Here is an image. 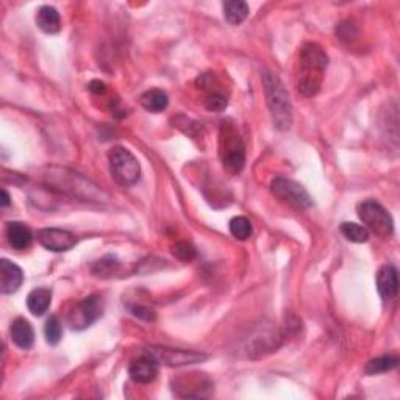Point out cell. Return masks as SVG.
<instances>
[{
    "label": "cell",
    "instance_id": "obj_28",
    "mask_svg": "<svg viewBox=\"0 0 400 400\" xmlns=\"http://www.w3.org/2000/svg\"><path fill=\"white\" fill-rule=\"evenodd\" d=\"M90 91L94 92V94H103L105 91H107V86H105L103 81L92 80L91 83H90Z\"/></svg>",
    "mask_w": 400,
    "mask_h": 400
},
{
    "label": "cell",
    "instance_id": "obj_25",
    "mask_svg": "<svg viewBox=\"0 0 400 400\" xmlns=\"http://www.w3.org/2000/svg\"><path fill=\"white\" fill-rule=\"evenodd\" d=\"M172 254L179 258L180 261H192L194 258H196L197 252H196V247L190 243H185V241H181V243H177L172 247Z\"/></svg>",
    "mask_w": 400,
    "mask_h": 400
},
{
    "label": "cell",
    "instance_id": "obj_16",
    "mask_svg": "<svg viewBox=\"0 0 400 400\" xmlns=\"http://www.w3.org/2000/svg\"><path fill=\"white\" fill-rule=\"evenodd\" d=\"M37 26L39 30H43L47 34H55L61 30V17L58 10L50 7V5H44L41 7L37 13Z\"/></svg>",
    "mask_w": 400,
    "mask_h": 400
},
{
    "label": "cell",
    "instance_id": "obj_4",
    "mask_svg": "<svg viewBox=\"0 0 400 400\" xmlns=\"http://www.w3.org/2000/svg\"><path fill=\"white\" fill-rule=\"evenodd\" d=\"M111 175L117 185L123 188L138 183L141 177V166L130 150L126 147H113L108 154Z\"/></svg>",
    "mask_w": 400,
    "mask_h": 400
},
{
    "label": "cell",
    "instance_id": "obj_10",
    "mask_svg": "<svg viewBox=\"0 0 400 400\" xmlns=\"http://www.w3.org/2000/svg\"><path fill=\"white\" fill-rule=\"evenodd\" d=\"M37 238L38 243L50 252H66L72 249L75 243H77V238H75L74 233L55 227L41 228L37 233Z\"/></svg>",
    "mask_w": 400,
    "mask_h": 400
},
{
    "label": "cell",
    "instance_id": "obj_20",
    "mask_svg": "<svg viewBox=\"0 0 400 400\" xmlns=\"http://www.w3.org/2000/svg\"><path fill=\"white\" fill-rule=\"evenodd\" d=\"M399 364V358L394 355H383L379 358H374L366 364V374L369 375H377V374H383L388 372V370L396 369Z\"/></svg>",
    "mask_w": 400,
    "mask_h": 400
},
{
    "label": "cell",
    "instance_id": "obj_17",
    "mask_svg": "<svg viewBox=\"0 0 400 400\" xmlns=\"http://www.w3.org/2000/svg\"><path fill=\"white\" fill-rule=\"evenodd\" d=\"M52 303V291L47 288H37L27 297V308L33 316H44Z\"/></svg>",
    "mask_w": 400,
    "mask_h": 400
},
{
    "label": "cell",
    "instance_id": "obj_14",
    "mask_svg": "<svg viewBox=\"0 0 400 400\" xmlns=\"http://www.w3.org/2000/svg\"><path fill=\"white\" fill-rule=\"evenodd\" d=\"M10 337L13 339V343L21 347V349H30L34 343V332L33 327L30 326V322L23 317H17L13 322H11L10 327Z\"/></svg>",
    "mask_w": 400,
    "mask_h": 400
},
{
    "label": "cell",
    "instance_id": "obj_8",
    "mask_svg": "<svg viewBox=\"0 0 400 400\" xmlns=\"http://www.w3.org/2000/svg\"><path fill=\"white\" fill-rule=\"evenodd\" d=\"M270 191L275 197L292 205L294 208L307 210L313 207V199H311L308 191L294 180L283 177L274 179L272 183H270Z\"/></svg>",
    "mask_w": 400,
    "mask_h": 400
},
{
    "label": "cell",
    "instance_id": "obj_2",
    "mask_svg": "<svg viewBox=\"0 0 400 400\" xmlns=\"http://www.w3.org/2000/svg\"><path fill=\"white\" fill-rule=\"evenodd\" d=\"M263 85L275 128L288 130L292 123V105L286 86L277 75L269 72V70L263 72Z\"/></svg>",
    "mask_w": 400,
    "mask_h": 400
},
{
    "label": "cell",
    "instance_id": "obj_1",
    "mask_svg": "<svg viewBox=\"0 0 400 400\" xmlns=\"http://www.w3.org/2000/svg\"><path fill=\"white\" fill-rule=\"evenodd\" d=\"M328 66L326 50L316 43H305L299 54L297 90L305 97H314L319 92L323 74Z\"/></svg>",
    "mask_w": 400,
    "mask_h": 400
},
{
    "label": "cell",
    "instance_id": "obj_23",
    "mask_svg": "<svg viewBox=\"0 0 400 400\" xmlns=\"http://www.w3.org/2000/svg\"><path fill=\"white\" fill-rule=\"evenodd\" d=\"M230 233L233 234L237 239L241 241H246L250 238L252 234V222L247 219L244 216H234L233 219L230 221Z\"/></svg>",
    "mask_w": 400,
    "mask_h": 400
},
{
    "label": "cell",
    "instance_id": "obj_29",
    "mask_svg": "<svg viewBox=\"0 0 400 400\" xmlns=\"http://www.w3.org/2000/svg\"><path fill=\"white\" fill-rule=\"evenodd\" d=\"M10 205V196H8V192L5 191V190H2V207L5 208V207H8Z\"/></svg>",
    "mask_w": 400,
    "mask_h": 400
},
{
    "label": "cell",
    "instance_id": "obj_7",
    "mask_svg": "<svg viewBox=\"0 0 400 400\" xmlns=\"http://www.w3.org/2000/svg\"><path fill=\"white\" fill-rule=\"evenodd\" d=\"M103 314V300L97 294L81 299L69 313V323L74 330H85Z\"/></svg>",
    "mask_w": 400,
    "mask_h": 400
},
{
    "label": "cell",
    "instance_id": "obj_18",
    "mask_svg": "<svg viewBox=\"0 0 400 400\" xmlns=\"http://www.w3.org/2000/svg\"><path fill=\"white\" fill-rule=\"evenodd\" d=\"M139 103L143 105L144 110L150 111V113H161V111L168 108L169 97L161 90H149L144 94H141Z\"/></svg>",
    "mask_w": 400,
    "mask_h": 400
},
{
    "label": "cell",
    "instance_id": "obj_12",
    "mask_svg": "<svg viewBox=\"0 0 400 400\" xmlns=\"http://www.w3.org/2000/svg\"><path fill=\"white\" fill-rule=\"evenodd\" d=\"M158 364L154 358L150 355H147L144 352L143 357H139L138 360H134L130 364V369H128V374H130V377L133 381H137V383H150V381H154L158 375Z\"/></svg>",
    "mask_w": 400,
    "mask_h": 400
},
{
    "label": "cell",
    "instance_id": "obj_11",
    "mask_svg": "<svg viewBox=\"0 0 400 400\" xmlns=\"http://www.w3.org/2000/svg\"><path fill=\"white\" fill-rule=\"evenodd\" d=\"M23 281L22 269L13 261L2 258L0 260V290L2 294H14Z\"/></svg>",
    "mask_w": 400,
    "mask_h": 400
},
{
    "label": "cell",
    "instance_id": "obj_6",
    "mask_svg": "<svg viewBox=\"0 0 400 400\" xmlns=\"http://www.w3.org/2000/svg\"><path fill=\"white\" fill-rule=\"evenodd\" d=\"M147 355H150L158 364L168 368H181L188 364L202 363L208 358V355L196 350H183V349H170V347L150 346L144 350Z\"/></svg>",
    "mask_w": 400,
    "mask_h": 400
},
{
    "label": "cell",
    "instance_id": "obj_27",
    "mask_svg": "<svg viewBox=\"0 0 400 400\" xmlns=\"http://www.w3.org/2000/svg\"><path fill=\"white\" fill-rule=\"evenodd\" d=\"M128 310H130V313L133 316L139 317V319H144V321H154L155 319V311L152 310L150 307H147V305L130 303L128 305Z\"/></svg>",
    "mask_w": 400,
    "mask_h": 400
},
{
    "label": "cell",
    "instance_id": "obj_19",
    "mask_svg": "<svg viewBox=\"0 0 400 400\" xmlns=\"http://www.w3.org/2000/svg\"><path fill=\"white\" fill-rule=\"evenodd\" d=\"M223 17L230 26H239L243 23L247 16H249V5L243 0H228V2L222 3Z\"/></svg>",
    "mask_w": 400,
    "mask_h": 400
},
{
    "label": "cell",
    "instance_id": "obj_21",
    "mask_svg": "<svg viewBox=\"0 0 400 400\" xmlns=\"http://www.w3.org/2000/svg\"><path fill=\"white\" fill-rule=\"evenodd\" d=\"M341 233L344 234L346 239L352 243H366L369 239V230L366 227L358 226L355 222H343L341 223Z\"/></svg>",
    "mask_w": 400,
    "mask_h": 400
},
{
    "label": "cell",
    "instance_id": "obj_26",
    "mask_svg": "<svg viewBox=\"0 0 400 400\" xmlns=\"http://www.w3.org/2000/svg\"><path fill=\"white\" fill-rule=\"evenodd\" d=\"M205 103H207V108L210 111H223L227 108L228 100L221 92H211L207 100H205Z\"/></svg>",
    "mask_w": 400,
    "mask_h": 400
},
{
    "label": "cell",
    "instance_id": "obj_9",
    "mask_svg": "<svg viewBox=\"0 0 400 400\" xmlns=\"http://www.w3.org/2000/svg\"><path fill=\"white\" fill-rule=\"evenodd\" d=\"M213 386V381L205 377V374H186L174 381V392L180 397H207Z\"/></svg>",
    "mask_w": 400,
    "mask_h": 400
},
{
    "label": "cell",
    "instance_id": "obj_13",
    "mask_svg": "<svg viewBox=\"0 0 400 400\" xmlns=\"http://www.w3.org/2000/svg\"><path fill=\"white\" fill-rule=\"evenodd\" d=\"M377 290L383 300H391L397 296L399 277L397 269L392 264H385L377 272Z\"/></svg>",
    "mask_w": 400,
    "mask_h": 400
},
{
    "label": "cell",
    "instance_id": "obj_3",
    "mask_svg": "<svg viewBox=\"0 0 400 400\" xmlns=\"http://www.w3.org/2000/svg\"><path fill=\"white\" fill-rule=\"evenodd\" d=\"M219 157L230 174H239L246 164V146L233 126L223 123L219 134Z\"/></svg>",
    "mask_w": 400,
    "mask_h": 400
},
{
    "label": "cell",
    "instance_id": "obj_5",
    "mask_svg": "<svg viewBox=\"0 0 400 400\" xmlns=\"http://www.w3.org/2000/svg\"><path fill=\"white\" fill-rule=\"evenodd\" d=\"M358 216L370 232L380 238H390L394 233V221L383 205L377 200H364L358 205Z\"/></svg>",
    "mask_w": 400,
    "mask_h": 400
},
{
    "label": "cell",
    "instance_id": "obj_15",
    "mask_svg": "<svg viewBox=\"0 0 400 400\" xmlns=\"http://www.w3.org/2000/svg\"><path fill=\"white\" fill-rule=\"evenodd\" d=\"M7 238L14 250H26L32 244L33 234L26 223L10 222L7 226Z\"/></svg>",
    "mask_w": 400,
    "mask_h": 400
},
{
    "label": "cell",
    "instance_id": "obj_24",
    "mask_svg": "<svg viewBox=\"0 0 400 400\" xmlns=\"http://www.w3.org/2000/svg\"><path fill=\"white\" fill-rule=\"evenodd\" d=\"M44 334H46V341L50 346H57L58 343H60L63 337V326L57 316H50L49 319H47L46 327H44Z\"/></svg>",
    "mask_w": 400,
    "mask_h": 400
},
{
    "label": "cell",
    "instance_id": "obj_22",
    "mask_svg": "<svg viewBox=\"0 0 400 400\" xmlns=\"http://www.w3.org/2000/svg\"><path fill=\"white\" fill-rule=\"evenodd\" d=\"M119 268H121V263L117 261V258L113 255H108L94 264L92 272L96 274L97 277L107 279V277H111V275H114L117 270H119Z\"/></svg>",
    "mask_w": 400,
    "mask_h": 400
}]
</instances>
